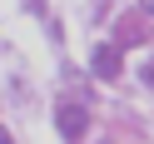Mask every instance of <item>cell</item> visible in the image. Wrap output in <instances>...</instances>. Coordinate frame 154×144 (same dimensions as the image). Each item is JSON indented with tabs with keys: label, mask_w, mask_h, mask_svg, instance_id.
I'll return each instance as SVG.
<instances>
[{
	"label": "cell",
	"mask_w": 154,
	"mask_h": 144,
	"mask_svg": "<svg viewBox=\"0 0 154 144\" xmlns=\"http://www.w3.org/2000/svg\"><path fill=\"white\" fill-rule=\"evenodd\" d=\"M55 129H60L65 139H80V134L90 129V109H85V104H60V109H55Z\"/></svg>",
	"instance_id": "6da1fadb"
},
{
	"label": "cell",
	"mask_w": 154,
	"mask_h": 144,
	"mask_svg": "<svg viewBox=\"0 0 154 144\" xmlns=\"http://www.w3.org/2000/svg\"><path fill=\"white\" fill-rule=\"evenodd\" d=\"M94 75H100V80H119L124 75V60H119V45H100V50H94Z\"/></svg>",
	"instance_id": "7a4b0ae2"
},
{
	"label": "cell",
	"mask_w": 154,
	"mask_h": 144,
	"mask_svg": "<svg viewBox=\"0 0 154 144\" xmlns=\"http://www.w3.org/2000/svg\"><path fill=\"white\" fill-rule=\"evenodd\" d=\"M114 40H119V45H139V40H144V25H139V20H119Z\"/></svg>",
	"instance_id": "3957f363"
},
{
	"label": "cell",
	"mask_w": 154,
	"mask_h": 144,
	"mask_svg": "<svg viewBox=\"0 0 154 144\" xmlns=\"http://www.w3.org/2000/svg\"><path fill=\"white\" fill-rule=\"evenodd\" d=\"M139 80H144V84H149V90H154V60H144V70H139Z\"/></svg>",
	"instance_id": "277c9868"
},
{
	"label": "cell",
	"mask_w": 154,
	"mask_h": 144,
	"mask_svg": "<svg viewBox=\"0 0 154 144\" xmlns=\"http://www.w3.org/2000/svg\"><path fill=\"white\" fill-rule=\"evenodd\" d=\"M139 15H154V0H139Z\"/></svg>",
	"instance_id": "5b68a950"
},
{
	"label": "cell",
	"mask_w": 154,
	"mask_h": 144,
	"mask_svg": "<svg viewBox=\"0 0 154 144\" xmlns=\"http://www.w3.org/2000/svg\"><path fill=\"white\" fill-rule=\"evenodd\" d=\"M0 144H15V139H10V134H5V124H0Z\"/></svg>",
	"instance_id": "8992f818"
},
{
	"label": "cell",
	"mask_w": 154,
	"mask_h": 144,
	"mask_svg": "<svg viewBox=\"0 0 154 144\" xmlns=\"http://www.w3.org/2000/svg\"><path fill=\"white\" fill-rule=\"evenodd\" d=\"M104 144H114V139H104Z\"/></svg>",
	"instance_id": "52a82bcc"
}]
</instances>
